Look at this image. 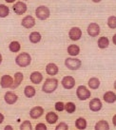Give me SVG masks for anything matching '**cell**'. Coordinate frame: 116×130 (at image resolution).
Wrapping results in <instances>:
<instances>
[{"label": "cell", "mask_w": 116, "mask_h": 130, "mask_svg": "<svg viewBox=\"0 0 116 130\" xmlns=\"http://www.w3.org/2000/svg\"><path fill=\"white\" fill-rule=\"evenodd\" d=\"M69 38L73 41H76V40H79L82 36V31H81V29L79 28H76V27H74L72 29L69 30Z\"/></svg>", "instance_id": "obj_13"}, {"label": "cell", "mask_w": 116, "mask_h": 130, "mask_svg": "<svg viewBox=\"0 0 116 130\" xmlns=\"http://www.w3.org/2000/svg\"><path fill=\"white\" fill-rule=\"evenodd\" d=\"M58 87V81L55 78H49L45 81L43 87H42V90L45 93H52L53 91L57 88Z\"/></svg>", "instance_id": "obj_1"}, {"label": "cell", "mask_w": 116, "mask_h": 130, "mask_svg": "<svg viewBox=\"0 0 116 130\" xmlns=\"http://www.w3.org/2000/svg\"><path fill=\"white\" fill-rule=\"evenodd\" d=\"M79 52H80V48L76 45H70L68 47V53L69 55H71V56H76V55L79 54Z\"/></svg>", "instance_id": "obj_23"}, {"label": "cell", "mask_w": 116, "mask_h": 130, "mask_svg": "<svg viewBox=\"0 0 116 130\" xmlns=\"http://www.w3.org/2000/svg\"><path fill=\"white\" fill-rule=\"evenodd\" d=\"M35 130H48L47 129V126H46V124L43 123H37L36 126H35Z\"/></svg>", "instance_id": "obj_34"}, {"label": "cell", "mask_w": 116, "mask_h": 130, "mask_svg": "<svg viewBox=\"0 0 116 130\" xmlns=\"http://www.w3.org/2000/svg\"><path fill=\"white\" fill-rule=\"evenodd\" d=\"M2 63V55H1V53H0V64Z\"/></svg>", "instance_id": "obj_41"}, {"label": "cell", "mask_w": 116, "mask_h": 130, "mask_svg": "<svg viewBox=\"0 0 116 130\" xmlns=\"http://www.w3.org/2000/svg\"><path fill=\"white\" fill-rule=\"evenodd\" d=\"M32 62V58H31V55L27 52H23V53H20V54L15 58V63L21 67V68H25V67H28V66L31 64Z\"/></svg>", "instance_id": "obj_2"}, {"label": "cell", "mask_w": 116, "mask_h": 130, "mask_svg": "<svg viewBox=\"0 0 116 130\" xmlns=\"http://www.w3.org/2000/svg\"><path fill=\"white\" fill-rule=\"evenodd\" d=\"M20 130H33V126L30 121H25L21 123L20 125Z\"/></svg>", "instance_id": "obj_30"}, {"label": "cell", "mask_w": 116, "mask_h": 130, "mask_svg": "<svg viewBox=\"0 0 116 130\" xmlns=\"http://www.w3.org/2000/svg\"><path fill=\"white\" fill-rule=\"evenodd\" d=\"M9 12H10V10H9V8L7 6H5V5H0V17H7L8 15H9Z\"/></svg>", "instance_id": "obj_28"}, {"label": "cell", "mask_w": 116, "mask_h": 130, "mask_svg": "<svg viewBox=\"0 0 116 130\" xmlns=\"http://www.w3.org/2000/svg\"><path fill=\"white\" fill-rule=\"evenodd\" d=\"M23 78H24V76H23V73L22 72H16L14 74V81H13V84H12V86H11V88H16V87H18L20 85H21L22 81H23Z\"/></svg>", "instance_id": "obj_16"}, {"label": "cell", "mask_w": 116, "mask_h": 130, "mask_svg": "<svg viewBox=\"0 0 116 130\" xmlns=\"http://www.w3.org/2000/svg\"><path fill=\"white\" fill-rule=\"evenodd\" d=\"M17 99H18L17 95L13 93V92H11V91L6 92L5 96H4V100H5V102L7 103L8 105H13V104H15L16 101H17Z\"/></svg>", "instance_id": "obj_8"}, {"label": "cell", "mask_w": 116, "mask_h": 130, "mask_svg": "<svg viewBox=\"0 0 116 130\" xmlns=\"http://www.w3.org/2000/svg\"><path fill=\"white\" fill-rule=\"evenodd\" d=\"M44 113V109L41 107V106H34L33 108L31 109L30 111V116L32 119H38L41 116L43 115Z\"/></svg>", "instance_id": "obj_9"}, {"label": "cell", "mask_w": 116, "mask_h": 130, "mask_svg": "<svg viewBox=\"0 0 116 130\" xmlns=\"http://www.w3.org/2000/svg\"><path fill=\"white\" fill-rule=\"evenodd\" d=\"M55 109L59 112L63 111V110L65 109V105H64V103H62V102H57V103L55 104Z\"/></svg>", "instance_id": "obj_33"}, {"label": "cell", "mask_w": 116, "mask_h": 130, "mask_svg": "<svg viewBox=\"0 0 116 130\" xmlns=\"http://www.w3.org/2000/svg\"><path fill=\"white\" fill-rule=\"evenodd\" d=\"M41 40V34L38 31H33L30 34V41L33 44H36L38 42H40Z\"/></svg>", "instance_id": "obj_24"}, {"label": "cell", "mask_w": 116, "mask_h": 130, "mask_svg": "<svg viewBox=\"0 0 116 130\" xmlns=\"http://www.w3.org/2000/svg\"><path fill=\"white\" fill-rule=\"evenodd\" d=\"M30 79L32 81V83L35 84V85H38V84L41 83V81L43 80V75H42L39 71H34V72H33L31 74Z\"/></svg>", "instance_id": "obj_15"}, {"label": "cell", "mask_w": 116, "mask_h": 130, "mask_svg": "<svg viewBox=\"0 0 116 130\" xmlns=\"http://www.w3.org/2000/svg\"><path fill=\"white\" fill-rule=\"evenodd\" d=\"M36 93V91H35V88L32 86H27L25 87V89H24V94H25V96L27 98H33L34 95Z\"/></svg>", "instance_id": "obj_21"}, {"label": "cell", "mask_w": 116, "mask_h": 130, "mask_svg": "<svg viewBox=\"0 0 116 130\" xmlns=\"http://www.w3.org/2000/svg\"><path fill=\"white\" fill-rule=\"evenodd\" d=\"M112 123H113V125H114V126H116V115L113 116V118H112Z\"/></svg>", "instance_id": "obj_36"}, {"label": "cell", "mask_w": 116, "mask_h": 130, "mask_svg": "<svg viewBox=\"0 0 116 130\" xmlns=\"http://www.w3.org/2000/svg\"><path fill=\"white\" fill-rule=\"evenodd\" d=\"M9 48H10V51L11 52H18L20 51V48H21V46H20V44L17 42V41H13V42H11L10 44V46H9Z\"/></svg>", "instance_id": "obj_26"}, {"label": "cell", "mask_w": 116, "mask_h": 130, "mask_svg": "<svg viewBox=\"0 0 116 130\" xmlns=\"http://www.w3.org/2000/svg\"><path fill=\"white\" fill-rule=\"evenodd\" d=\"M112 40H113V43H114V45H116V34H114V36H113Z\"/></svg>", "instance_id": "obj_38"}, {"label": "cell", "mask_w": 116, "mask_h": 130, "mask_svg": "<svg viewBox=\"0 0 116 130\" xmlns=\"http://www.w3.org/2000/svg\"><path fill=\"white\" fill-rule=\"evenodd\" d=\"M103 99L105 100V102H107L108 104H112L116 101V95L114 92L112 91H108L104 94V97Z\"/></svg>", "instance_id": "obj_17"}, {"label": "cell", "mask_w": 116, "mask_h": 130, "mask_svg": "<svg viewBox=\"0 0 116 130\" xmlns=\"http://www.w3.org/2000/svg\"><path fill=\"white\" fill-rule=\"evenodd\" d=\"M65 65L70 70H76L81 67V61L76 58H67L65 61Z\"/></svg>", "instance_id": "obj_4"}, {"label": "cell", "mask_w": 116, "mask_h": 130, "mask_svg": "<svg viewBox=\"0 0 116 130\" xmlns=\"http://www.w3.org/2000/svg\"><path fill=\"white\" fill-rule=\"evenodd\" d=\"M4 130H13V128H12V126H11V125H6L5 128H4Z\"/></svg>", "instance_id": "obj_35"}, {"label": "cell", "mask_w": 116, "mask_h": 130, "mask_svg": "<svg viewBox=\"0 0 116 130\" xmlns=\"http://www.w3.org/2000/svg\"><path fill=\"white\" fill-rule=\"evenodd\" d=\"M62 86L66 89H71L75 86V80L71 76H66L62 80Z\"/></svg>", "instance_id": "obj_6"}, {"label": "cell", "mask_w": 116, "mask_h": 130, "mask_svg": "<svg viewBox=\"0 0 116 130\" xmlns=\"http://www.w3.org/2000/svg\"><path fill=\"white\" fill-rule=\"evenodd\" d=\"M102 106H103L102 105V102L98 98H94V99H92L90 102V109H91V111H94V112L99 111L102 108Z\"/></svg>", "instance_id": "obj_12"}, {"label": "cell", "mask_w": 116, "mask_h": 130, "mask_svg": "<svg viewBox=\"0 0 116 130\" xmlns=\"http://www.w3.org/2000/svg\"><path fill=\"white\" fill-rule=\"evenodd\" d=\"M35 14L40 20H46L50 16V10L46 6H40L36 9Z\"/></svg>", "instance_id": "obj_5"}, {"label": "cell", "mask_w": 116, "mask_h": 130, "mask_svg": "<svg viewBox=\"0 0 116 130\" xmlns=\"http://www.w3.org/2000/svg\"><path fill=\"white\" fill-rule=\"evenodd\" d=\"M21 24L26 29H31V28H33V26L35 25V20H34V18L32 15H28V16L23 18Z\"/></svg>", "instance_id": "obj_10"}, {"label": "cell", "mask_w": 116, "mask_h": 130, "mask_svg": "<svg viewBox=\"0 0 116 130\" xmlns=\"http://www.w3.org/2000/svg\"><path fill=\"white\" fill-rule=\"evenodd\" d=\"M46 72L51 76L56 75L58 73V67L55 64L51 63V64L47 65V67H46Z\"/></svg>", "instance_id": "obj_18"}, {"label": "cell", "mask_w": 116, "mask_h": 130, "mask_svg": "<svg viewBox=\"0 0 116 130\" xmlns=\"http://www.w3.org/2000/svg\"><path fill=\"white\" fill-rule=\"evenodd\" d=\"M75 126H76L77 129L80 130L86 129V127H87V121L84 118H78L75 121Z\"/></svg>", "instance_id": "obj_22"}, {"label": "cell", "mask_w": 116, "mask_h": 130, "mask_svg": "<svg viewBox=\"0 0 116 130\" xmlns=\"http://www.w3.org/2000/svg\"><path fill=\"white\" fill-rule=\"evenodd\" d=\"M89 87H91V89H97L98 87H100V81L97 78H91L89 80Z\"/></svg>", "instance_id": "obj_25"}, {"label": "cell", "mask_w": 116, "mask_h": 130, "mask_svg": "<svg viewBox=\"0 0 116 130\" xmlns=\"http://www.w3.org/2000/svg\"><path fill=\"white\" fill-rule=\"evenodd\" d=\"M13 11H14V12L16 14L21 15L26 12V11H27V6H26V4L24 2H21V1L17 2L13 6Z\"/></svg>", "instance_id": "obj_14"}, {"label": "cell", "mask_w": 116, "mask_h": 130, "mask_svg": "<svg viewBox=\"0 0 116 130\" xmlns=\"http://www.w3.org/2000/svg\"><path fill=\"white\" fill-rule=\"evenodd\" d=\"M108 25L109 28L111 29H115L116 28V17L115 16H110L108 20Z\"/></svg>", "instance_id": "obj_31"}, {"label": "cell", "mask_w": 116, "mask_h": 130, "mask_svg": "<svg viewBox=\"0 0 116 130\" xmlns=\"http://www.w3.org/2000/svg\"><path fill=\"white\" fill-rule=\"evenodd\" d=\"M76 95L79 100L85 101V100H87V99L91 97V91L89 90L85 86H79L77 87Z\"/></svg>", "instance_id": "obj_3"}, {"label": "cell", "mask_w": 116, "mask_h": 130, "mask_svg": "<svg viewBox=\"0 0 116 130\" xmlns=\"http://www.w3.org/2000/svg\"><path fill=\"white\" fill-rule=\"evenodd\" d=\"M69 129V126H68V124L64 122H62V123H58V125L55 127V130H68Z\"/></svg>", "instance_id": "obj_32"}, {"label": "cell", "mask_w": 116, "mask_h": 130, "mask_svg": "<svg viewBox=\"0 0 116 130\" xmlns=\"http://www.w3.org/2000/svg\"><path fill=\"white\" fill-rule=\"evenodd\" d=\"M3 121H4V115L0 113V123H3Z\"/></svg>", "instance_id": "obj_37"}, {"label": "cell", "mask_w": 116, "mask_h": 130, "mask_svg": "<svg viewBox=\"0 0 116 130\" xmlns=\"http://www.w3.org/2000/svg\"><path fill=\"white\" fill-rule=\"evenodd\" d=\"M95 130H109V124L107 121H99L96 123L94 127Z\"/></svg>", "instance_id": "obj_20"}, {"label": "cell", "mask_w": 116, "mask_h": 130, "mask_svg": "<svg viewBox=\"0 0 116 130\" xmlns=\"http://www.w3.org/2000/svg\"><path fill=\"white\" fill-rule=\"evenodd\" d=\"M46 121L48 122V123L50 124H53L58 121V115L54 112H49L47 115H46Z\"/></svg>", "instance_id": "obj_19"}, {"label": "cell", "mask_w": 116, "mask_h": 130, "mask_svg": "<svg viewBox=\"0 0 116 130\" xmlns=\"http://www.w3.org/2000/svg\"><path fill=\"white\" fill-rule=\"evenodd\" d=\"M109 39L107 37H101L100 39L98 40V47L100 48H106L109 46Z\"/></svg>", "instance_id": "obj_27"}, {"label": "cell", "mask_w": 116, "mask_h": 130, "mask_svg": "<svg viewBox=\"0 0 116 130\" xmlns=\"http://www.w3.org/2000/svg\"><path fill=\"white\" fill-rule=\"evenodd\" d=\"M75 109H76V106H75V105H74L73 103H71V102H69V103H67L65 105V110L68 112V113H69V114L73 113V112L75 111Z\"/></svg>", "instance_id": "obj_29"}, {"label": "cell", "mask_w": 116, "mask_h": 130, "mask_svg": "<svg viewBox=\"0 0 116 130\" xmlns=\"http://www.w3.org/2000/svg\"><path fill=\"white\" fill-rule=\"evenodd\" d=\"M92 1H93V2H95V3H98V2H100L101 0H92Z\"/></svg>", "instance_id": "obj_40"}, {"label": "cell", "mask_w": 116, "mask_h": 130, "mask_svg": "<svg viewBox=\"0 0 116 130\" xmlns=\"http://www.w3.org/2000/svg\"><path fill=\"white\" fill-rule=\"evenodd\" d=\"M88 33L89 35L91 37L97 36L98 34L100 33V28L96 23H91L89 27H88Z\"/></svg>", "instance_id": "obj_7"}, {"label": "cell", "mask_w": 116, "mask_h": 130, "mask_svg": "<svg viewBox=\"0 0 116 130\" xmlns=\"http://www.w3.org/2000/svg\"><path fill=\"white\" fill-rule=\"evenodd\" d=\"M15 0H6V2H8V3H12V2H14Z\"/></svg>", "instance_id": "obj_39"}, {"label": "cell", "mask_w": 116, "mask_h": 130, "mask_svg": "<svg viewBox=\"0 0 116 130\" xmlns=\"http://www.w3.org/2000/svg\"><path fill=\"white\" fill-rule=\"evenodd\" d=\"M13 84V80L10 75H4L2 76L1 78V82H0V85L3 88H9V87H11Z\"/></svg>", "instance_id": "obj_11"}, {"label": "cell", "mask_w": 116, "mask_h": 130, "mask_svg": "<svg viewBox=\"0 0 116 130\" xmlns=\"http://www.w3.org/2000/svg\"><path fill=\"white\" fill-rule=\"evenodd\" d=\"M114 88H115V89H116V81H115V82H114Z\"/></svg>", "instance_id": "obj_42"}]
</instances>
